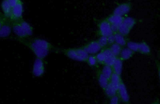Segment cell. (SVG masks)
<instances>
[{"label": "cell", "mask_w": 160, "mask_h": 104, "mask_svg": "<svg viewBox=\"0 0 160 104\" xmlns=\"http://www.w3.org/2000/svg\"><path fill=\"white\" fill-rule=\"evenodd\" d=\"M17 41L28 47L35 54L37 58L44 59L54 48L51 43L38 38H15Z\"/></svg>", "instance_id": "1"}, {"label": "cell", "mask_w": 160, "mask_h": 104, "mask_svg": "<svg viewBox=\"0 0 160 104\" xmlns=\"http://www.w3.org/2000/svg\"><path fill=\"white\" fill-rule=\"evenodd\" d=\"M12 30L17 37H30L33 32V28L23 19L12 22Z\"/></svg>", "instance_id": "2"}, {"label": "cell", "mask_w": 160, "mask_h": 104, "mask_svg": "<svg viewBox=\"0 0 160 104\" xmlns=\"http://www.w3.org/2000/svg\"><path fill=\"white\" fill-rule=\"evenodd\" d=\"M60 51L73 60L84 61H86L88 58V54L84 49L80 48L62 49Z\"/></svg>", "instance_id": "3"}, {"label": "cell", "mask_w": 160, "mask_h": 104, "mask_svg": "<svg viewBox=\"0 0 160 104\" xmlns=\"http://www.w3.org/2000/svg\"><path fill=\"white\" fill-rule=\"evenodd\" d=\"M45 72V67L43 59L37 58L33 65L32 75L37 77H40L43 75Z\"/></svg>", "instance_id": "4"}, {"label": "cell", "mask_w": 160, "mask_h": 104, "mask_svg": "<svg viewBox=\"0 0 160 104\" xmlns=\"http://www.w3.org/2000/svg\"><path fill=\"white\" fill-rule=\"evenodd\" d=\"M23 12V3L22 2H21L18 4V5L12 7L9 19L11 22L22 19Z\"/></svg>", "instance_id": "5"}, {"label": "cell", "mask_w": 160, "mask_h": 104, "mask_svg": "<svg viewBox=\"0 0 160 104\" xmlns=\"http://www.w3.org/2000/svg\"><path fill=\"white\" fill-rule=\"evenodd\" d=\"M12 30V22L8 18L0 29V38H5L9 36Z\"/></svg>", "instance_id": "6"}, {"label": "cell", "mask_w": 160, "mask_h": 104, "mask_svg": "<svg viewBox=\"0 0 160 104\" xmlns=\"http://www.w3.org/2000/svg\"><path fill=\"white\" fill-rule=\"evenodd\" d=\"M103 52L105 56V60L104 61L105 63L108 66H112L116 59L115 55L112 53L111 50L109 49L105 50Z\"/></svg>", "instance_id": "7"}, {"label": "cell", "mask_w": 160, "mask_h": 104, "mask_svg": "<svg viewBox=\"0 0 160 104\" xmlns=\"http://www.w3.org/2000/svg\"><path fill=\"white\" fill-rule=\"evenodd\" d=\"M100 31L103 36L108 37L112 35V31L111 26L107 22H103L100 25Z\"/></svg>", "instance_id": "8"}, {"label": "cell", "mask_w": 160, "mask_h": 104, "mask_svg": "<svg viewBox=\"0 0 160 104\" xmlns=\"http://www.w3.org/2000/svg\"><path fill=\"white\" fill-rule=\"evenodd\" d=\"M101 48V47L98 42H93L85 47L84 50L88 54H95L98 52Z\"/></svg>", "instance_id": "9"}, {"label": "cell", "mask_w": 160, "mask_h": 104, "mask_svg": "<svg viewBox=\"0 0 160 104\" xmlns=\"http://www.w3.org/2000/svg\"><path fill=\"white\" fill-rule=\"evenodd\" d=\"M129 6L127 4H122L116 8L114 11V15L122 16L129 12Z\"/></svg>", "instance_id": "10"}, {"label": "cell", "mask_w": 160, "mask_h": 104, "mask_svg": "<svg viewBox=\"0 0 160 104\" xmlns=\"http://www.w3.org/2000/svg\"><path fill=\"white\" fill-rule=\"evenodd\" d=\"M118 89L119 91L120 95L122 100L125 102H129V96H128V91L127 90L125 85L123 84L120 83Z\"/></svg>", "instance_id": "11"}, {"label": "cell", "mask_w": 160, "mask_h": 104, "mask_svg": "<svg viewBox=\"0 0 160 104\" xmlns=\"http://www.w3.org/2000/svg\"><path fill=\"white\" fill-rule=\"evenodd\" d=\"M1 8L4 13V16L6 17L9 18L12 7L10 5L8 0L3 1L1 4Z\"/></svg>", "instance_id": "12"}, {"label": "cell", "mask_w": 160, "mask_h": 104, "mask_svg": "<svg viewBox=\"0 0 160 104\" xmlns=\"http://www.w3.org/2000/svg\"><path fill=\"white\" fill-rule=\"evenodd\" d=\"M108 21L112 25H115L119 27L122 23L123 20L122 17L117 15H114L108 18Z\"/></svg>", "instance_id": "13"}, {"label": "cell", "mask_w": 160, "mask_h": 104, "mask_svg": "<svg viewBox=\"0 0 160 104\" xmlns=\"http://www.w3.org/2000/svg\"><path fill=\"white\" fill-rule=\"evenodd\" d=\"M114 70L115 73L118 75H121L122 72V63L121 60L116 59L113 65Z\"/></svg>", "instance_id": "14"}, {"label": "cell", "mask_w": 160, "mask_h": 104, "mask_svg": "<svg viewBox=\"0 0 160 104\" xmlns=\"http://www.w3.org/2000/svg\"><path fill=\"white\" fill-rule=\"evenodd\" d=\"M119 75L116 73L112 74L111 77V83L114 87L116 89L118 90L120 84V79Z\"/></svg>", "instance_id": "15"}, {"label": "cell", "mask_w": 160, "mask_h": 104, "mask_svg": "<svg viewBox=\"0 0 160 104\" xmlns=\"http://www.w3.org/2000/svg\"><path fill=\"white\" fill-rule=\"evenodd\" d=\"M105 89L106 93L108 96L110 97H113L115 96L117 90L116 89L111 83L108 84Z\"/></svg>", "instance_id": "16"}, {"label": "cell", "mask_w": 160, "mask_h": 104, "mask_svg": "<svg viewBox=\"0 0 160 104\" xmlns=\"http://www.w3.org/2000/svg\"><path fill=\"white\" fill-rule=\"evenodd\" d=\"M133 54L132 51L130 50L129 48H126L123 49L121 51V55L123 59L127 60Z\"/></svg>", "instance_id": "17"}, {"label": "cell", "mask_w": 160, "mask_h": 104, "mask_svg": "<svg viewBox=\"0 0 160 104\" xmlns=\"http://www.w3.org/2000/svg\"><path fill=\"white\" fill-rule=\"evenodd\" d=\"M102 75L108 79L111 78L112 75V70L111 67L108 65L104 67L102 71Z\"/></svg>", "instance_id": "18"}, {"label": "cell", "mask_w": 160, "mask_h": 104, "mask_svg": "<svg viewBox=\"0 0 160 104\" xmlns=\"http://www.w3.org/2000/svg\"><path fill=\"white\" fill-rule=\"evenodd\" d=\"M120 33L123 35H126L129 33L130 28L124 23H122L118 27Z\"/></svg>", "instance_id": "19"}, {"label": "cell", "mask_w": 160, "mask_h": 104, "mask_svg": "<svg viewBox=\"0 0 160 104\" xmlns=\"http://www.w3.org/2000/svg\"><path fill=\"white\" fill-rule=\"evenodd\" d=\"M140 52L143 53L148 54L150 52L149 47L145 43L138 44V49Z\"/></svg>", "instance_id": "20"}, {"label": "cell", "mask_w": 160, "mask_h": 104, "mask_svg": "<svg viewBox=\"0 0 160 104\" xmlns=\"http://www.w3.org/2000/svg\"><path fill=\"white\" fill-rule=\"evenodd\" d=\"M115 41L118 45L124 46L126 44V41L124 37L120 34H116L115 35Z\"/></svg>", "instance_id": "21"}, {"label": "cell", "mask_w": 160, "mask_h": 104, "mask_svg": "<svg viewBox=\"0 0 160 104\" xmlns=\"http://www.w3.org/2000/svg\"><path fill=\"white\" fill-rule=\"evenodd\" d=\"M108 79L101 74L100 75L99 78V82L100 85L102 88L105 89L108 85Z\"/></svg>", "instance_id": "22"}, {"label": "cell", "mask_w": 160, "mask_h": 104, "mask_svg": "<svg viewBox=\"0 0 160 104\" xmlns=\"http://www.w3.org/2000/svg\"><path fill=\"white\" fill-rule=\"evenodd\" d=\"M111 51L115 56H116L119 55L121 52V47L118 44H114L111 46Z\"/></svg>", "instance_id": "23"}, {"label": "cell", "mask_w": 160, "mask_h": 104, "mask_svg": "<svg viewBox=\"0 0 160 104\" xmlns=\"http://www.w3.org/2000/svg\"><path fill=\"white\" fill-rule=\"evenodd\" d=\"M135 22V20L133 18L131 17L126 18L122 21V23L127 26L130 28H131L133 26Z\"/></svg>", "instance_id": "24"}, {"label": "cell", "mask_w": 160, "mask_h": 104, "mask_svg": "<svg viewBox=\"0 0 160 104\" xmlns=\"http://www.w3.org/2000/svg\"><path fill=\"white\" fill-rule=\"evenodd\" d=\"M128 47L131 51H137L138 49V44L136 42H130L128 43Z\"/></svg>", "instance_id": "25"}, {"label": "cell", "mask_w": 160, "mask_h": 104, "mask_svg": "<svg viewBox=\"0 0 160 104\" xmlns=\"http://www.w3.org/2000/svg\"><path fill=\"white\" fill-rule=\"evenodd\" d=\"M108 38L106 37L102 36L100 38L98 43L101 47H104L106 46L108 44Z\"/></svg>", "instance_id": "26"}, {"label": "cell", "mask_w": 160, "mask_h": 104, "mask_svg": "<svg viewBox=\"0 0 160 104\" xmlns=\"http://www.w3.org/2000/svg\"><path fill=\"white\" fill-rule=\"evenodd\" d=\"M97 58L99 62H104L105 60V56L103 52H101L98 54L97 56Z\"/></svg>", "instance_id": "27"}, {"label": "cell", "mask_w": 160, "mask_h": 104, "mask_svg": "<svg viewBox=\"0 0 160 104\" xmlns=\"http://www.w3.org/2000/svg\"><path fill=\"white\" fill-rule=\"evenodd\" d=\"M88 63L91 66H94L96 64V59L94 57H90L89 58H88Z\"/></svg>", "instance_id": "28"}, {"label": "cell", "mask_w": 160, "mask_h": 104, "mask_svg": "<svg viewBox=\"0 0 160 104\" xmlns=\"http://www.w3.org/2000/svg\"><path fill=\"white\" fill-rule=\"evenodd\" d=\"M8 3L12 7L18 5L19 2H22L21 0H8Z\"/></svg>", "instance_id": "29"}, {"label": "cell", "mask_w": 160, "mask_h": 104, "mask_svg": "<svg viewBox=\"0 0 160 104\" xmlns=\"http://www.w3.org/2000/svg\"><path fill=\"white\" fill-rule=\"evenodd\" d=\"M118 97L113 96L112 97V99H111L110 103L112 104H118Z\"/></svg>", "instance_id": "30"}, {"label": "cell", "mask_w": 160, "mask_h": 104, "mask_svg": "<svg viewBox=\"0 0 160 104\" xmlns=\"http://www.w3.org/2000/svg\"><path fill=\"white\" fill-rule=\"evenodd\" d=\"M108 42L109 43H112L115 41V37L114 36L112 35L109 36L108 38Z\"/></svg>", "instance_id": "31"}, {"label": "cell", "mask_w": 160, "mask_h": 104, "mask_svg": "<svg viewBox=\"0 0 160 104\" xmlns=\"http://www.w3.org/2000/svg\"><path fill=\"white\" fill-rule=\"evenodd\" d=\"M7 18H8L6 17L5 16L0 18V29L2 27V26L5 23V21L6 20Z\"/></svg>", "instance_id": "32"}, {"label": "cell", "mask_w": 160, "mask_h": 104, "mask_svg": "<svg viewBox=\"0 0 160 104\" xmlns=\"http://www.w3.org/2000/svg\"><path fill=\"white\" fill-rule=\"evenodd\" d=\"M111 29L112 31H116L118 30V26L115 25H112L111 26Z\"/></svg>", "instance_id": "33"}, {"label": "cell", "mask_w": 160, "mask_h": 104, "mask_svg": "<svg viewBox=\"0 0 160 104\" xmlns=\"http://www.w3.org/2000/svg\"><path fill=\"white\" fill-rule=\"evenodd\" d=\"M5 16L4 15H3L2 14H1V12H0V18H2V17Z\"/></svg>", "instance_id": "34"}]
</instances>
